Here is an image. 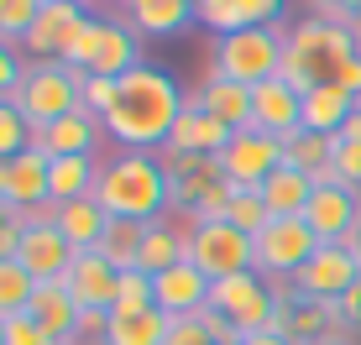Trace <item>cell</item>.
<instances>
[{"label":"cell","instance_id":"42","mask_svg":"<svg viewBox=\"0 0 361 345\" xmlns=\"http://www.w3.org/2000/svg\"><path fill=\"white\" fill-rule=\"evenodd\" d=\"M110 105H116V79H90V73H84V110H90L94 120H105Z\"/></svg>","mask_w":361,"mask_h":345},{"label":"cell","instance_id":"34","mask_svg":"<svg viewBox=\"0 0 361 345\" xmlns=\"http://www.w3.org/2000/svg\"><path fill=\"white\" fill-rule=\"evenodd\" d=\"M32 293H37V277L27 272V267H21V262H0V319L27 314Z\"/></svg>","mask_w":361,"mask_h":345},{"label":"cell","instance_id":"58","mask_svg":"<svg viewBox=\"0 0 361 345\" xmlns=\"http://www.w3.org/2000/svg\"><path fill=\"white\" fill-rule=\"evenodd\" d=\"M121 6H131V0H121Z\"/></svg>","mask_w":361,"mask_h":345},{"label":"cell","instance_id":"53","mask_svg":"<svg viewBox=\"0 0 361 345\" xmlns=\"http://www.w3.org/2000/svg\"><path fill=\"white\" fill-rule=\"evenodd\" d=\"M246 345H293V340H288V335H252Z\"/></svg>","mask_w":361,"mask_h":345},{"label":"cell","instance_id":"20","mask_svg":"<svg viewBox=\"0 0 361 345\" xmlns=\"http://www.w3.org/2000/svg\"><path fill=\"white\" fill-rule=\"evenodd\" d=\"M79 303L68 299V288L63 282H37V293H32V319L47 330V340L53 345H79Z\"/></svg>","mask_w":361,"mask_h":345},{"label":"cell","instance_id":"50","mask_svg":"<svg viewBox=\"0 0 361 345\" xmlns=\"http://www.w3.org/2000/svg\"><path fill=\"white\" fill-rule=\"evenodd\" d=\"M341 137H351V142H361V105L351 110V120H345V126H341Z\"/></svg>","mask_w":361,"mask_h":345},{"label":"cell","instance_id":"10","mask_svg":"<svg viewBox=\"0 0 361 345\" xmlns=\"http://www.w3.org/2000/svg\"><path fill=\"white\" fill-rule=\"evenodd\" d=\"M215 168H220L226 183H235V189H262L272 172L283 168V142L267 137V131H257V126H246V131H235L226 142V152L215 157Z\"/></svg>","mask_w":361,"mask_h":345},{"label":"cell","instance_id":"55","mask_svg":"<svg viewBox=\"0 0 361 345\" xmlns=\"http://www.w3.org/2000/svg\"><path fill=\"white\" fill-rule=\"evenodd\" d=\"M42 6H79V0H42Z\"/></svg>","mask_w":361,"mask_h":345},{"label":"cell","instance_id":"21","mask_svg":"<svg viewBox=\"0 0 361 345\" xmlns=\"http://www.w3.org/2000/svg\"><path fill=\"white\" fill-rule=\"evenodd\" d=\"M163 168H168V189H173V204L189 215V209L204 199L209 183H220V168L215 157H194V152H163Z\"/></svg>","mask_w":361,"mask_h":345},{"label":"cell","instance_id":"54","mask_svg":"<svg viewBox=\"0 0 361 345\" xmlns=\"http://www.w3.org/2000/svg\"><path fill=\"white\" fill-rule=\"evenodd\" d=\"M351 37H356V47H361V11L351 16Z\"/></svg>","mask_w":361,"mask_h":345},{"label":"cell","instance_id":"24","mask_svg":"<svg viewBox=\"0 0 361 345\" xmlns=\"http://www.w3.org/2000/svg\"><path fill=\"white\" fill-rule=\"evenodd\" d=\"M94 183H99V163L94 157H53V163H47V204L90 199Z\"/></svg>","mask_w":361,"mask_h":345},{"label":"cell","instance_id":"2","mask_svg":"<svg viewBox=\"0 0 361 345\" xmlns=\"http://www.w3.org/2000/svg\"><path fill=\"white\" fill-rule=\"evenodd\" d=\"M94 204L116 220H142L152 225L157 215L173 204L168 189V168L152 152H116L99 163V183H94Z\"/></svg>","mask_w":361,"mask_h":345},{"label":"cell","instance_id":"36","mask_svg":"<svg viewBox=\"0 0 361 345\" xmlns=\"http://www.w3.org/2000/svg\"><path fill=\"white\" fill-rule=\"evenodd\" d=\"M231 225L235 230H241V236H262V230H267V204H262V189H235L231 194Z\"/></svg>","mask_w":361,"mask_h":345},{"label":"cell","instance_id":"57","mask_svg":"<svg viewBox=\"0 0 361 345\" xmlns=\"http://www.w3.org/2000/svg\"><path fill=\"white\" fill-rule=\"evenodd\" d=\"M0 345H6V319H0Z\"/></svg>","mask_w":361,"mask_h":345},{"label":"cell","instance_id":"4","mask_svg":"<svg viewBox=\"0 0 361 345\" xmlns=\"http://www.w3.org/2000/svg\"><path fill=\"white\" fill-rule=\"evenodd\" d=\"M11 105H21L32 131H42L53 120L73 115V110H84V73L68 63H32L21 73V89L11 94Z\"/></svg>","mask_w":361,"mask_h":345},{"label":"cell","instance_id":"16","mask_svg":"<svg viewBox=\"0 0 361 345\" xmlns=\"http://www.w3.org/2000/svg\"><path fill=\"white\" fill-rule=\"evenodd\" d=\"M252 126L267 131V137L288 142L293 131H304V94L288 89L283 79H267L252 89Z\"/></svg>","mask_w":361,"mask_h":345},{"label":"cell","instance_id":"30","mask_svg":"<svg viewBox=\"0 0 361 345\" xmlns=\"http://www.w3.org/2000/svg\"><path fill=\"white\" fill-rule=\"evenodd\" d=\"M309 194H314V178H309V172H298V168H288V163H283V168L262 183V204H267V215H272V220H283V215H304Z\"/></svg>","mask_w":361,"mask_h":345},{"label":"cell","instance_id":"46","mask_svg":"<svg viewBox=\"0 0 361 345\" xmlns=\"http://www.w3.org/2000/svg\"><path fill=\"white\" fill-rule=\"evenodd\" d=\"M356 11H361V0H319L314 16H319V21H335V27H351Z\"/></svg>","mask_w":361,"mask_h":345},{"label":"cell","instance_id":"33","mask_svg":"<svg viewBox=\"0 0 361 345\" xmlns=\"http://www.w3.org/2000/svg\"><path fill=\"white\" fill-rule=\"evenodd\" d=\"M330 152H335V137H314V131H293V137L283 142V163L309 172V178H314L319 168H330Z\"/></svg>","mask_w":361,"mask_h":345},{"label":"cell","instance_id":"37","mask_svg":"<svg viewBox=\"0 0 361 345\" xmlns=\"http://www.w3.org/2000/svg\"><path fill=\"white\" fill-rule=\"evenodd\" d=\"M37 16H42V0H0V37L6 42L27 37L37 27Z\"/></svg>","mask_w":361,"mask_h":345},{"label":"cell","instance_id":"12","mask_svg":"<svg viewBox=\"0 0 361 345\" xmlns=\"http://www.w3.org/2000/svg\"><path fill=\"white\" fill-rule=\"evenodd\" d=\"M356 220H361V199L345 183H325V189H314L309 204H304V225L314 230L319 246H341L356 230Z\"/></svg>","mask_w":361,"mask_h":345},{"label":"cell","instance_id":"13","mask_svg":"<svg viewBox=\"0 0 361 345\" xmlns=\"http://www.w3.org/2000/svg\"><path fill=\"white\" fill-rule=\"evenodd\" d=\"M16 262L27 267L37 282H63L68 262H73V246L63 241V230H58L53 220H27L21 246H16Z\"/></svg>","mask_w":361,"mask_h":345},{"label":"cell","instance_id":"1","mask_svg":"<svg viewBox=\"0 0 361 345\" xmlns=\"http://www.w3.org/2000/svg\"><path fill=\"white\" fill-rule=\"evenodd\" d=\"M183 89H178V79H173L168 68H157V63H136L126 79H116V105H110V115H105V131L116 137L126 152H163L168 137H173V126H178V115H183Z\"/></svg>","mask_w":361,"mask_h":345},{"label":"cell","instance_id":"38","mask_svg":"<svg viewBox=\"0 0 361 345\" xmlns=\"http://www.w3.org/2000/svg\"><path fill=\"white\" fill-rule=\"evenodd\" d=\"M152 303H157V288H152V277H147L142 267L121 272V282H116V309H152Z\"/></svg>","mask_w":361,"mask_h":345},{"label":"cell","instance_id":"49","mask_svg":"<svg viewBox=\"0 0 361 345\" xmlns=\"http://www.w3.org/2000/svg\"><path fill=\"white\" fill-rule=\"evenodd\" d=\"M335 84H341L345 94H351V100H361V53L351 58V63H345L341 73H335Z\"/></svg>","mask_w":361,"mask_h":345},{"label":"cell","instance_id":"59","mask_svg":"<svg viewBox=\"0 0 361 345\" xmlns=\"http://www.w3.org/2000/svg\"><path fill=\"white\" fill-rule=\"evenodd\" d=\"M241 345H246V340H241Z\"/></svg>","mask_w":361,"mask_h":345},{"label":"cell","instance_id":"11","mask_svg":"<svg viewBox=\"0 0 361 345\" xmlns=\"http://www.w3.org/2000/svg\"><path fill=\"white\" fill-rule=\"evenodd\" d=\"M356 277H361V267H356V256L345 251V246H319V251L298 267L293 293H298V299H325V303H335L345 288H356Z\"/></svg>","mask_w":361,"mask_h":345},{"label":"cell","instance_id":"7","mask_svg":"<svg viewBox=\"0 0 361 345\" xmlns=\"http://www.w3.org/2000/svg\"><path fill=\"white\" fill-rule=\"evenodd\" d=\"M189 262H194L209 282L241 277V272H257V246H252V236H241L231 220H215V225H189Z\"/></svg>","mask_w":361,"mask_h":345},{"label":"cell","instance_id":"15","mask_svg":"<svg viewBox=\"0 0 361 345\" xmlns=\"http://www.w3.org/2000/svg\"><path fill=\"white\" fill-rule=\"evenodd\" d=\"M84 11L79 6H42V16H37V27L21 37L27 42V53H37L42 63H63L73 53V42L84 37Z\"/></svg>","mask_w":361,"mask_h":345},{"label":"cell","instance_id":"23","mask_svg":"<svg viewBox=\"0 0 361 345\" xmlns=\"http://www.w3.org/2000/svg\"><path fill=\"white\" fill-rule=\"evenodd\" d=\"M168 330L173 319L157 309H110V325H105V345H168Z\"/></svg>","mask_w":361,"mask_h":345},{"label":"cell","instance_id":"27","mask_svg":"<svg viewBox=\"0 0 361 345\" xmlns=\"http://www.w3.org/2000/svg\"><path fill=\"white\" fill-rule=\"evenodd\" d=\"M194 100L204 105L220 126H231V131H246V126H252V89H246V84H231V79H220V73H215V79L194 94Z\"/></svg>","mask_w":361,"mask_h":345},{"label":"cell","instance_id":"51","mask_svg":"<svg viewBox=\"0 0 361 345\" xmlns=\"http://www.w3.org/2000/svg\"><path fill=\"white\" fill-rule=\"evenodd\" d=\"M341 246H345V251H351V256H356V267H361V220H356V230H351V236H345Z\"/></svg>","mask_w":361,"mask_h":345},{"label":"cell","instance_id":"22","mask_svg":"<svg viewBox=\"0 0 361 345\" xmlns=\"http://www.w3.org/2000/svg\"><path fill=\"white\" fill-rule=\"evenodd\" d=\"M94 137H99V120L90 115V110H73V115L42 126L32 142L42 146L47 157H94Z\"/></svg>","mask_w":361,"mask_h":345},{"label":"cell","instance_id":"3","mask_svg":"<svg viewBox=\"0 0 361 345\" xmlns=\"http://www.w3.org/2000/svg\"><path fill=\"white\" fill-rule=\"evenodd\" d=\"M356 53H361V47H356L351 27H330V21L309 16V21H298V27L288 32L278 79L288 84V89L309 94V89H319V84H335V73L351 63Z\"/></svg>","mask_w":361,"mask_h":345},{"label":"cell","instance_id":"48","mask_svg":"<svg viewBox=\"0 0 361 345\" xmlns=\"http://www.w3.org/2000/svg\"><path fill=\"white\" fill-rule=\"evenodd\" d=\"M335 309H341L345 325H361V277H356V288H345L341 299H335Z\"/></svg>","mask_w":361,"mask_h":345},{"label":"cell","instance_id":"39","mask_svg":"<svg viewBox=\"0 0 361 345\" xmlns=\"http://www.w3.org/2000/svg\"><path fill=\"white\" fill-rule=\"evenodd\" d=\"M330 168L341 172V183H345V189H361V142H351V137H335Z\"/></svg>","mask_w":361,"mask_h":345},{"label":"cell","instance_id":"6","mask_svg":"<svg viewBox=\"0 0 361 345\" xmlns=\"http://www.w3.org/2000/svg\"><path fill=\"white\" fill-rule=\"evenodd\" d=\"M63 63L90 73V79H126V73L142 63L136 32L121 27V21H84V37L73 42V53L63 58Z\"/></svg>","mask_w":361,"mask_h":345},{"label":"cell","instance_id":"35","mask_svg":"<svg viewBox=\"0 0 361 345\" xmlns=\"http://www.w3.org/2000/svg\"><path fill=\"white\" fill-rule=\"evenodd\" d=\"M32 120L21 115V105H11V100H0V163H11V157H21L32 146Z\"/></svg>","mask_w":361,"mask_h":345},{"label":"cell","instance_id":"5","mask_svg":"<svg viewBox=\"0 0 361 345\" xmlns=\"http://www.w3.org/2000/svg\"><path fill=\"white\" fill-rule=\"evenodd\" d=\"M283 47H288V37H283L278 27H246V32L215 37V73H220V79H231V84L257 89V84L278 79Z\"/></svg>","mask_w":361,"mask_h":345},{"label":"cell","instance_id":"28","mask_svg":"<svg viewBox=\"0 0 361 345\" xmlns=\"http://www.w3.org/2000/svg\"><path fill=\"white\" fill-rule=\"evenodd\" d=\"M194 16V0H131V27L142 37H178Z\"/></svg>","mask_w":361,"mask_h":345},{"label":"cell","instance_id":"32","mask_svg":"<svg viewBox=\"0 0 361 345\" xmlns=\"http://www.w3.org/2000/svg\"><path fill=\"white\" fill-rule=\"evenodd\" d=\"M142 241H147L142 220H116V215H110V225H105V236L94 241V251L105 256L116 272H131V267L142 262Z\"/></svg>","mask_w":361,"mask_h":345},{"label":"cell","instance_id":"52","mask_svg":"<svg viewBox=\"0 0 361 345\" xmlns=\"http://www.w3.org/2000/svg\"><path fill=\"white\" fill-rule=\"evenodd\" d=\"M220 6H231V0H194V11H199V21H204V16H215V11Z\"/></svg>","mask_w":361,"mask_h":345},{"label":"cell","instance_id":"41","mask_svg":"<svg viewBox=\"0 0 361 345\" xmlns=\"http://www.w3.org/2000/svg\"><path fill=\"white\" fill-rule=\"evenodd\" d=\"M6 345H53V340H47V330L37 325L32 309H27V314H11L6 319Z\"/></svg>","mask_w":361,"mask_h":345},{"label":"cell","instance_id":"56","mask_svg":"<svg viewBox=\"0 0 361 345\" xmlns=\"http://www.w3.org/2000/svg\"><path fill=\"white\" fill-rule=\"evenodd\" d=\"M319 345H351V340H319Z\"/></svg>","mask_w":361,"mask_h":345},{"label":"cell","instance_id":"25","mask_svg":"<svg viewBox=\"0 0 361 345\" xmlns=\"http://www.w3.org/2000/svg\"><path fill=\"white\" fill-rule=\"evenodd\" d=\"M53 225L63 230V241L73 246V251H94V241L105 236L110 215L94 204V194H90V199H73V204H53Z\"/></svg>","mask_w":361,"mask_h":345},{"label":"cell","instance_id":"43","mask_svg":"<svg viewBox=\"0 0 361 345\" xmlns=\"http://www.w3.org/2000/svg\"><path fill=\"white\" fill-rule=\"evenodd\" d=\"M168 345H220V340L209 335L204 325H199V314H189V319H173V330H168Z\"/></svg>","mask_w":361,"mask_h":345},{"label":"cell","instance_id":"26","mask_svg":"<svg viewBox=\"0 0 361 345\" xmlns=\"http://www.w3.org/2000/svg\"><path fill=\"white\" fill-rule=\"evenodd\" d=\"M351 110H356V100L341 84H319V89L304 94V131H314V137H341Z\"/></svg>","mask_w":361,"mask_h":345},{"label":"cell","instance_id":"18","mask_svg":"<svg viewBox=\"0 0 361 345\" xmlns=\"http://www.w3.org/2000/svg\"><path fill=\"white\" fill-rule=\"evenodd\" d=\"M152 288H157V309L168 319H189L209 303V277L199 272L194 262H178V267H168V272H157Z\"/></svg>","mask_w":361,"mask_h":345},{"label":"cell","instance_id":"19","mask_svg":"<svg viewBox=\"0 0 361 345\" xmlns=\"http://www.w3.org/2000/svg\"><path fill=\"white\" fill-rule=\"evenodd\" d=\"M235 137L231 126H220L215 115H209L199 100H189L183 105V115H178V126H173V137H168V146L163 152H194V157H220L226 152V142Z\"/></svg>","mask_w":361,"mask_h":345},{"label":"cell","instance_id":"47","mask_svg":"<svg viewBox=\"0 0 361 345\" xmlns=\"http://www.w3.org/2000/svg\"><path fill=\"white\" fill-rule=\"evenodd\" d=\"M105 325H110V309H84L79 314V340H90V335L105 340Z\"/></svg>","mask_w":361,"mask_h":345},{"label":"cell","instance_id":"40","mask_svg":"<svg viewBox=\"0 0 361 345\" xmlns=\"http://www.w3.org/2000/svg\"><path fill=\"white\" fill-rule=\"evenodd\" d=\"M21 230H27V215H21V209H11L6 199H0V262H16Z\"/></svg>","mask_w":361,"mask_h":345},{"label":"cell","instance_id":"45","mask_svg":"<svg viewBox=\"0 0 361 345\" xmlns=\"http://www.w3.org/2000/svg\"><path fill=\"white\" fill-rule=\"evenodd\" d=\"M199 325H204V330H209V335H215L220 345H241V330H235V325H231V319L220 314V309H209V303L199 309Z\"/></svg>","mask_w":361,"mask_h":345},{"label":"cell","instance_id":"29","mask_svg":"<svg viewBox=\"0 0 361 345\" xmlns=\"http://www.w3.org/2000/svg\"><path fill=\"white\" fill-rule=\"evenodd\" d=\"M178 262H189V230H173L168 220H152L136 267H142L147 277H157V272H168V267H178Z\"/></svg>","mask_w":361,"mask_h":345},{"label":"cell","instance_id":"8","mask_svg":"<svg viewBox=\"0 0 361 345\" xmlns=\"http://www.w3.org/2000/svg\"><path fill=\"white\" fill-rule=\"evenodd\" d=\"M209 309H220L241 330V340L267 335L272 330V309H278V293L267 288L262 272H241V277H220L209 282Z\"/></svg>","mask_w":361,"mask_h":345},{"label":"cell","instance_id":"9","mask_svg":"<svg viewBox=\"0 0 361 345\" xmlns=\"http://www.w3.org/2000/svg\"><path fill=\"white\" fill-rule=\"evenodd\" d=\"M257 246V272L262 277H298V267L319 251L314 230L304 225V215H283V220H267L262 236H252Z\"/></svg>","mask_w":361,"mask_h":345},{"label":"cell","instance_id":"14","mask_svg":"<svg viewBox=\"0 0 361 345\" xmlns=\"http://www.w3.org/2000/svg\"><path fill=\"white\" fill-rule=\"evenodd\" d=\"M47 163H53V157H47L37 142L21 157L0 163V199L11 209H21V215H37V209L47 204Z\"/></svg>","mask_w":361,"mask_h":345},{"label":"cell","instance_id":"44","mask_svg":"<svg viewBox=\"0 0 361 345\" xmlns=\"http://www.w3.org/2000/svg\"><path fill=\"white\" fill-rule=\"evenodd\" d=\"M21 73H27V68L16 63V47L0 37V100H11V94L21 89Z\"/></svg>","mask_w":361,"mask_h":345},{"label":"cell","instance_id":"17","mask_svg":"<svg viewBox=\"0 0 361 345\" xmlns=\"http://www.w3.org/2000/svg\"><path fill=\"white\" fill-rule=\"evenodd\" d=\"M116 282H121V272L99 251H73V262L63 272V288L79 309H116Z\"/></svg>","mask_w":361,"mask_h":345},{"label":"cell","instance_id":"31","mask_svg":"<svg viewBox=\"0 0 361 345\" xmlns=\"http://www.w3.org/2000/svg\"><path fill=\"white\" fill-rule=\"evenodd\" d=\"M278 16H283V0H231L215 16H204V27L215 37H231V32H246V27H278Z\"/></svg>","mask_w":361,"mask_h":345}]
</instances>
